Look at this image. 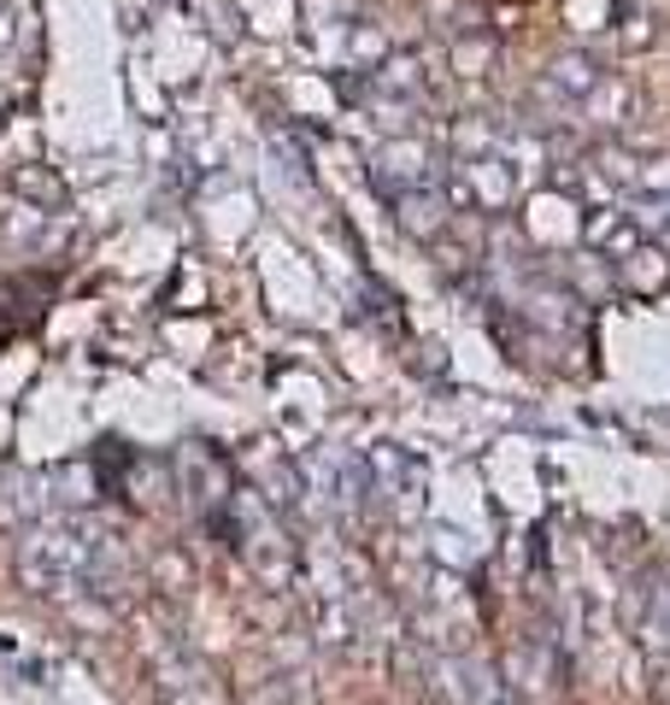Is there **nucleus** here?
Wrapping results in <instances>:
<instances>
[{"label": "nucleus", "instance_id": "1", "mask_svg": "<svg viewBox=\"0 0 670 705\" xmlns=\"http://www.w3.org/2000/svg\"><path fill=\"white\" fill-rule=\"evenodd\" d=\"M388 212H394V224H401L406 236L435 241V236L447 230V218H453V200H447L442 182H430V189H406V195H394V200H388Z\"/></svg>", "mask_w": 670, "mask_h": 705}, {"label": "nucleus", "instance_id": "2", "mask_svg": "<svg viewBox=\"0 0 670 705\" xmlns=\"http://www.w3.org/2000/svg\"><path fill=\"white\" fill-rule=\"evenodd\" d=\"M371 177H376V189H383L388 200L406 195V189H430V182H435V171L424 165V153H417L412 141H406V148H383V153H376Z\"/></svg>", "mask_w": 670, "mask_h": 705}, {"label": "nucleus", "instance_id": "3", "mask_svg": "<svg viewBox=\"0 0 670 705\" xmlns=\"http://www.w3.org/2000/svg\"><path fill=\"white\" fill-rule=\"evenodd\" d=\"M12 189L24 206H36V212H59L71 195H66V182H59L53 171H41V165H24V171H12Z\"/></svg>", "mask_w": 670, "mask_h": 705}, {"label": "nucleus", "instance_id": "4", "mask_svg": "<svg viewBox=\"0 0 670 705\" xmlns=\"http://www.w3.org/2000/svg\"><path fill=\"white\" fill-rule=\"evenodd\" d=\"M594 82H600V66H594L589 53H564V59H553V71H548V89L553 95H571V100H589Z\"/></svg>", "mask_w": 670, "mask_h": 705}]
</instances>
